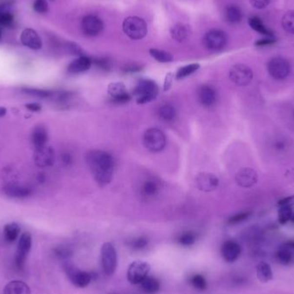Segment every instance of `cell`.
Here are the masks:
<instances>
[{"mask_svg": "<svg viewBox=\"0 0 294 294\" xmlns=\"http://www.w3.org/2000/svg\"><path fill=\"white\" fill-rule=\"evenodd\" d=\"M249 24L251 26V29H254L256 32L260 33V34L268 36V37H273V33L264 25V23L262 22V20L257 17H253V18H250Z\"/></svg>", "mask_w": 294, "mask_h": 294, "instance_id": "f546056e", "label": "cell"}, {"mask_svg": "<svg viewBox=\"0 0 294 294\" xmlns=\"http://www.w3.org/2000/svg\"><path fill=\"white\" fill-rule=\"evenodd\" d=\"M54 256L63 262H68L72 256V250L67 245H59L53 250Z\"/></svg>", "mask_w": 294, "mask_h": 294, "instance_id": "4dcf8cb0", "label": "cell"}, {"mask_svg": "<svg viewBox=\"0 0 294 294\" xmlns=\"http://www.w3.org/2000/svg\"><path fill=\"white\" fill-rule=\"evenodd\" d=\"M235 179L239 186L244 189H249L256 184L258 181V176L255 169L243 168L237 173Z\"/></svg>", "mask_w": 294, "mask_h": 294, "instance_id": "e0dca14e", "label": "cell"}, {"mask_svg": "<svg viewBox=\"0 0 294 294\" xmlns=\"http://www.w3.org/2000/svg\"><path fill=\"white\" fill-rule=\"evenodd\" d=\"M3 192L8 197L16 199L29 197L33 193L31 188L15 183H7L4 185Z\"/></svg>", "mask_w": 294, "mask_h": 294, "instance_id": "2e32d148", "label": "cell"}, {"mask_svg": "<svg viewBox=\"0 0 294 294\" xmlns=\"http://www.w3.org/2000/svg\"><path fill=\"white\" fill-rule=\"evenodd\" d=\"M198 98L205 107H212L217 101V93L212 87L202 85L198 90Z\"/></svg>", "mask_w": 294, "mask_h": 294, "instance_id": "44dd1931", "label": "cell"}, {"mask_svg": "<svg viewBox=\"0 0 294 294\" xmlns=\"http://www.w3.org/2000/svg\"><path fill=\"white\" fill-rule=\"evenodd\" d=\"M275 42V39L273 38V37H267L264 39L259 40L256 42H255V46H258V47H263V46H268V45H271V44L274 43Z\"/></svg>", "mask_w": 294, "mask_h": 294, "instance_id": "681fc988", "label": "cell"}, {"mask_svg": "<svg viewBox=\"0 0 294 294\" xmlns=\"http://www.w3.org/2000/svg\"><path fill=\"white\" fill-rule=\"evenodd\" d=\"M158 84L151 79H141L133 90L137 104H145L154 100L158 94Z\"/></svg>", "mask_w": 294, "mask_h": 294, "instance_id": "3957f363", "label": "cell"}, {"mask_svg": "<svg viewBox=\"0 0 294 294\" xmlns=\"http://www.w3.org/2000/svg\"><path fill=\"white\" fill-rule=\"evenodd\" d=\"M158 115L159 119L163 122H170L176 119V111L171 105L165 104L158 108Z\"/></svg>", "mask_w": 294, "mask_h": 294, "instance_id": "f1b7e54d", "label": "cell"}, {"mask_svg": "<svg viewBox=\"0 0 294 294\" xmlns=\"http://www.w3.org/2000/svg\"><path fill=\"white\" fill-rule=\"evenodd\" d=\"M278 207H288V208H293L294 206V194L291 196L283 198L278 201Z\"/></svg>", "mask_w": 294, "mask_h": 294, "instance_id": "bcb514c9", "label": "cell"}, {"mask_svg": "<svg viewBox=\"0 0 294 294\" xmlns=\"http://www.w3.org/2000/svg\"><path fill=\"white\" fill-rule=\"evenodd\" d=\"M1 37H2V29L0 27V40H1Z\"/></svg>", "mask_w": 294, "mask_h": 294, "instance_id": "6f0895ef", "label": "cell"}, {"mask_svg": "<svg viewBox=\"0 0 294 294\" xmlns=\"http://www.w3.org/2000/svg\"></svg>", "mask_w": 294, "mask_h": 294, "instance_id": "91938a15", "label": "cell"}, {"mask_svg": "<svg viewBox=\"0 0 294 294\" xmlns=\"http://www.w3.org/2000/svg\"><path fill=\"white\" fill-rule=\"evenodd\" d=\"M94 178L100 186L108 185L113 178L115 161L111 154L102 150H91L85 157Z\"/></svg>", "mask_w": 294, "mask_h": 294, "instance_id": "6da1fadb", "label": "cell"}, {"mask_svg": "<svg viewBox=\"0 0 294 294\" xmlns=\"http://www.w3.org/2000/svg\"><path fill=\"white\" fill-rule=\"evenodd\" d=\"M33 7L37 13H41V14L47 13L48 11V4L47 0H36L33 4Z\"/></svg>", "mask_w": 294, "mask_h": 294, "instance_id": "ee69618b", "label": "cell"}, {"mask_svg": "<svg viewBox=\"0 0 294 294\" xmlns=\"http://www.w3.org/2000/svg\"><path fill=\"white\" fill-rule=\"evenodd\" d=\"M140 285L144 294H156L160 290V282L155 277L148 275Z\"/></svg>", "mask_w": 294, "mask_h": 294, "instance_id": "d4e9b609", "label": "cell"}, {"mask_svg": "<svg viewBox=\"0 0 294 294\" xmlns=\"http://www.w3.org/2000/svg\"><path fill=\"white\" fill-rule=\"evenodd\" d=\"M275 259L277 262L280 263L281 265H289L294 261V255L291 251L287 249H281L278 251L275 255Z\"/></svg>", "mask_w": 294, "mask_h": 294, "instance_id": "e575fe53", "label": "cell"}, {"mask_svg": "<svg viewBox=\"0 0 294 294\" xmlns=\"http://www.w3.org/2000/svg\"><path fill=\"white\" fill-rule=\"evenodd\" d=\"M268 71L273 79L283 80L290 75V63L282 57L273 58L268 63Z\"/></svg>", "mask_w": 294, "mask_h": 294, "instance_id": "9c48e42d", "label": "cell"}, {"mask_svg": "<svg viewBox=\"0 0 294 294\" xmlns=\"http://www.w3.org/2000/svg\"><path fill=\"white\" fill-rule=\"evenodd\" d=\"M4 294H31V291L23 281L12 280L4 287Z\"/></svg>", "mask_w": 294, "mask_h": 294, "instance_id": "603a6c76", "label": "cell"}, {"mask_svg": "<svg viewBox=\"0 0 294 294\" xmlns=\"http://www.w3.org/2000/svg\"><path fill=\"white\" fill-rule=\"evenodd\" d=\"M61 161H62V164L64 165V166H71L72 164V155L68 153V152L63 153L61 156Z\"/></svg>", "mask_w": 294, "mask_h": 294, "instance_id": "f907efd6", "label": "cell"}, {"mask_svg": "<svg viewBox=\"0 0 294 294\" xmlns=\"http://www.w3.org/2000/svg\"><path fill=\"white\" fill-rule=\"evenodd\" d=\"M108 92L110 95L112 102L114 104H126L131 99L129 94L126 91L125 84L122 82L109 84L108 86Z\"/></svg>", "mask_w": 294, "mask_h": 294, "instance_id": "9a60e30c", "label": "cell"}, {"mask_svg": "<svg viewBox=\"0 0 294 294\" xmlns=\"http://www.w3.org/2000/svg\"><path fill=\"white\" fill-rule=\"evenodd\" d=\"M6 108H4V107H0V117H2V116H4L5 114H6Z\"/></svg>", "mask_w": 294, "mask_h": 294, "instance_id": "11a10c76", "label": "cell"}, {"mask_svg": "<svg viewBox=\"0 0 294 294\" xmlns=\"http://www.w3.org/2000/svg\"><path fill=\"white\" fill-rule=\"evenodd\" d=\"M26 108L33 112H38L42 109V106L39 104H29L26 105Z\"/></svg>", "mask_w": 294, "mask_h": 294, "instance_id": "f5cc1de1", "label": "cell"}, {"mask_svg": "<svg viewBox=\"0 0 294 294\" xmlns=\"http://www.w3.org/2000/svg\"><path fill=\"white\" fill-rule=\"evenodd\" d=\"M31 140H32L33 146L35 147V149H38L41 147L47 146L48 134H47L46 128L42 126H36L33 131Z\"/></svg>", "mask_w": 294, "mask_h": 294, "instance_id": "cb8c5ba5", "label": "cell"}, {"mask_svg": "<svg viewBox=\"0 0 294 294\" xmlns=\"http://www.w3.org/2000/svg\"><path fill=\"white\" fill-rule=\"evenodd\" d=\"M195 241H196V235L190 231L182 234L177 238L178 244L183 246H192L195 243Z\"/></svg>", "mask_w": 294, "mask_h": 294, "instance_id": "60d3db41", "label": "cell"}, {"mask_svg": "<svg viewBox=\"0 0 294 294\" xmlns=\"http://www.w3.org/2000/svg\"><path fill=\"white\" fill-rule=\"evenodd\" d=\"M241 246L237 242L232 240H228L223 244L221 248V255L226 262L232 263L236 262L238 257L240 256Z\"/></svg>", "mask_w": 294, "mask_h": 294, "instance_id": "ac0fdd59", "label": "cell"}, {"mask_svg": "<svg viewBox=\"0 0 294 294\" xmlns=\"http://www.w3.org/2000/svg\"><path fill=\"white\" fill-rule=\"evenodd\" d=\"M293 217V208L280 207L278 210V220L280 225L287 224Z\"/></svg>", "mask_w": 294, "mask_h": 294, "instance_id": "74e56055", "label": "cell"}, {"mask_svg": "<svg viewBox=\"0 0 294 294\" xmlns=\"http://www.w3.org/2000/svg\"><path fill=\"white\" fill-rule=\"evenodd\" d=\"M63 267L69 280L75 287L84 288L91 282V280H93L94 274L92 273L82 271L69 261L65 262Z\"/></svg>", "mask_w": 294, "mask_h": 294, "instance_id": "5b68a950", "label": "cell"}, {"mask_svg": "<svg viewBox=\"0 0 294 294\" xmlns=\"http://www.w3.org/2000/svg\"><path fill=\"white\" fill-rule=\"evenodd\" d=\"M271 0H250L251 5L256 9H263L267 7Z\"/></svg>", "mask_w": 294, "mask_h": 294, "instance_id": "7dc6e473", "label": "cell"}, {"mask_svg": "<svg viewBox=\"0 0 294 294\" xmlns=\"http://www.w3.org/2000/svg\"><path fill=\"white\" fill-rule=\"evenodd\" d=\"M189 282L194 288H196L198 290L204 291L208 287L207 280H205L204 277L201 274H194L193 276H191Z\"/></svg>", "mask_w": 294, "mask_h": 294, "instance_id": "f35d334b", "label": "cell"}, {"mask_svg": "<svg viewBox=\"0 0 294 294\" xmlns=\"http://www.w3.org/2000/svg\"><path fill=\"white\" fill-rule=\"evenodd\" d=\"M253 72L248 65L237 64L229 72L230 79L238 86H247L253 79Z\"/></svg>", "mask_w": 294, "mask_h": 294, "instance_id": "30bf717a", "label": "cell"}, {"mask_svg": "<svg viewBox=\"0 0 294 294\" xmlns=\"http://www.w3.org/2000/svg\"><path fill=\"white\" fill-rule=\"evenodd\" d=\"M101 261L104 272L107 276L115 273L117 268V252L110 243H104L101 248Z\"/></svg>", "mask_w": 294, "mask_h": 294, "instance_id": "8992f818", "label": "cell"}, {"mask_svg": "<svg viewBox=\"0 0 294 294\" xmlns=\"http://www.w3.org/2000/svg\"><path fill=\"white\" fill-rule=\"evenodd\" d=\"M150 270L151 266L148 262L140 260L132 262L126 273L127 280L133 285H139L149 275Z\"/></svg>", "mask_w": 294, "mask_h": 294, "instance_id": "52a82bcc", "label": "cell"}, {"mask_svg": "<svg viewBox=\"0 0 294 294\" xmlns=\"http://www.w3.org/2000/svg\"><path fill=\"white\" fill-rule=\"evenodd\" d=\"M20 231V226L17 223L7 224L4 228V240L7 243H13L19 237Z\"/></svg>", "mask_w": 294, "mask_h": 294, "instance_id": "83f0119b", "label": "cell"}, {"mask_svg": "<svg viewBox=\"0 0 294 294\" xmlns=\"http://www.w3.org/2000/svg\"><path fill=\"white\" fill-rule=\"evenodd\" d=\"M275 148L278 149V150H283L284 148H285V144L283 142H277L275 144Z\"/></svg>", "mask_w": 294, "mask_h": 294, "instance_id": "db71d44e", "label": "cell"}, {"mask_svg": "<svg viewBox=\"0 0 294 294\" xmlns=\"http://www.w3.org/2000/svg\"><path fill=\"white\" fill-rule=\"evenodd\" d=\"M142 70V66L139 65H126L124 68L123 71L125 72H129V73H133V72H139Z\"/></svg>", "mask_w": 294, "mask_h": 294, "instance_id": "816d5d0a", "label": "cell"}, {"mask_svg": "<svg viewBox=\"0 0 294 294\" xmlns=\"http://www.w3.org/2000/svg\"><path fill=\"white\" fill-rule=\"evenodd\" d=\"M148 238L146 237H139L133 238L128 243L129 247L133 251H141L147 247L148 245Z\"/></svg>", "mask_w": 294, "mask_h": 294, "instance_id": "ab89813d", "label": "cell"}, {"mask_svg": "<svg viewBox=\"0 0 294 294\" xmlns=\"http://www.w3.org/2000/svg\"><path fill=\"white\" fill-rule=\"evenodd\" d=\"M227 35L220 29H212L205 35L203 43L211 51L222 50L227 43Z\"/></svg>", "mask_w": 294, "mask_h": 294, "instance_id": "8fae6325", "label": "cell"}, {"mask_svg": "<svg viewBox=\"0 0 294 294\" xmlns=\"http://www.w3.org/2000/svg\"><path fill=\"white\" fill-rule=\"evenodd\" d=\"M14 23V16L11 12L0 10V26L11 27Z\"/></svg>", "mask_w": 294, "mask_h": 294, "instance_id": "b9f144b4", "label": "cell"}, {"mask_svg": "<svg viewBox=\"0 0 294 294\" xmlns=\"http://www.w3.org/2000/svg\"><path fill=\"white\" fill-rule=\"evenodd\" d=\"M22 90L23 93L28 94L33 97H40V98H52L54 93L50 90L32 89V88H23Z\"/></svg>", "mask_w": 294, "mask_h": 294, "instance_id": "8d00e7d4", "label": "cell"}, {"mask_svg": "<svg viewBox=\"0 0 294 294\" xmlns=\"http://www.w3.org/2000/svg\"><path fill=\"white\" fill-rule=\"evenodd\" d=\"M34 160L36 165L40 168L51 167L55 162V153L54 149L47 146L35 149Z\"/></svg>", "mask_w": 294, "mask_h": 294, "instance_id": "4fadbf2b", "label": "cell"}, {"mask_svg": "<svg viewBox=\"0 0 294 294\" xmlns=\"http://www.w3.org/2000/svg\"><path fill=\"white\" fill-rule=\"evenodd\" d=\"M251 215V212H241V213H237V214L231 216V217L230 218L229 220H228V223H229L230 225H236V224H238V223L245 221L246 219L250 218V216Z\"/></svg>", "mask_w": 294, "mask_h": 294, "instance_id": "7bdbcfd3", "label": "cell"}, {"mask_svg": "<svg viewBox=\"0 0 294 294\" xmlns=\"http://www.w3.org/2000/svg\"><path fill=\"white\" fill-rule=\"evenodd\" d=\"M21 42L23 46L32 50H39L42 47V42L35 29H25L21 34Z\"/></svg>", "mask_w": 294, "mask_h": 294, "instance_id": "d6986e66", "label": "cell"}, {"mask_svg": "<svg viewBox=\"0 0 294 294\" xmlns=\"http://www.w3.org/2000/svg\"><path fill=\"white\" fill-rule=\"evenodd\" d=\"M190 34V27L185 23H176L170 29L171 37L177 42H185L189 37Z\"/></svg>", "mask_w": 294, "mask_h": 294, "instance_id": "7402d4cb", "label": "cell"}, {"mask_svg": "<svg viewBox=\"0 0 294 294\" xmlns=\"http://www.w3.org/2000/svg\"><path fill=\"white\" fill-rule=\"evenodd\" d=\"M283 29L289 34L294 35V11H287L282 18Z\"/></svg>", "mask_w": 294, "mask_h": 294, "instance_id": "d590c367", "label": "cell"}, {"mask_svg": "<svg viewBox=\"0 0 294 294\" xmlns=\"http://www.w3.org/2000/svg\"><path fill=\"white\" fill-rule=\"evenodd\" d=\"M226 22H229L231 24H237L242 21L243 19V13L239 7L236 5H231L227 7L226 10Z\"/></svg>", "mask_w": 294, "mask_h": 294, "instance_id": "4316f807", "label": "cell"}, {"mask_svg": "<svg viewBox=\"0 0 294 294\" xmlns=\"http://www.w3.org/2000/svg\"><path fill=\"white\" fill-rule=\"evenodd\" d=\"M291 220H292V221H293V222L294 223V215H293V217H292V219H291Z\"/></svg>", "mask_w": 294, "mask_h": 294, "instance_id": "680465c9", "label": "cell"}, {"mask_svg": "<svg viewBox=\"0 0 294 294\" xmlns=\"http://www.w3.org/2000/svg\"><path fill=\"white\" fill-rule=\"evenodd\" d=\"M92 65V60L90 58L81 55L72 61L67 67V72L71 74H79L87 72Z\"/></svg>", "mask_w": 294, "mask_h": 294, "instance_id": "ffe728a7", "label": "cell"}, {"mask_svg": "<svg viewBox=\"0 0 294 294\" xmlns=\"http://www.w3.org/2000/svg\"><path fill=\"white\" fill-rule=\"evenodd\" d=\"M199 68H200V64H198V63H193V64L183 66L176 72V79H185L187 77H189L191 74H193L194 72H196Z\"/></svg>", "mask_w": 294, "mask_h": 294, "instance_id": "836d02e7", "label": "cell"}, {"mask_svg": "<svg viewBox=\"0 0 294 294\" xmlns=\"http://www.w3.org/2000/svg\"><path fill=\"white\" fill-rule=\"evenodd\" d=\"M92 63H94L99 68L103 69L104 71L110 70V62L107 59L98 58V59H96V60L92 61Z\"/></svg>", "mask_w": 294, "mask_h": 294, "instance_id": "f6af8a7d", "label": "cell"}, {"mask_svg": "<svg viewBox=\"0 0 294 294\" xmlns=\"http://www.w3.org/2000/svg\"><path fill=\"white\" fill-rule=\"evenodd\" d=\"M32 245V237L29 232H24L21 235L18 241V248L15 255V265L18 270L24 269L26 258Z\"/></svg>", "mask_w": 294, "mask_h": 294, "instance_id": "ba28073f", "label": "cell"}, {"mask_svg": "<svg viewBox=\"0 0 294 294\" xmlns=\"http://www.w3.org/2000/svg\"><path fill=\"white\" fill-rule=\"evenodd\" d=\"M159 191V185L155 180H147L142 186V193L147 197H154Z\"/></svg>", "mask_w": 294, "mask_h": 294, "instance_id": "d6a6232c", "label": "cell"}, {"mask_svg": "<svg viewBox=\"0 0 294 294\" xmlns=\"http://www.w3.org/2000/svg\"><path fill=\"white\" fill-rule=\"evenodd\" d=\"M287 246H289L291 248H294V242H290L287 244Z\"/></svg>", "mask_w": 294, "mask_h": 294, "instance_id": "9f6ffc18", "label": "cell"}, {"mask_svg": "<svg viewBox=\"0 0 294 294\" xmlns=\"http://www.w3.org/2000/svg\"><path fill=\"white\" fill-rule=\"evenodd\" d=\"M143 142L147 150L152 152H159L165 149L167 140L162 130L151 127L147 129L144 134Z\"/></svg>", "mask_w": 294, "mask_h": 294, "instance_id": "277c9868", "label": "cell"}, {"mask_svg": "<svg viewBox=\"0 0 294 294\" xmlns=\"http://www.w3.org/2000/svg\"><path fill=\"white\" fill-rule=\"evenodd\" d=\"M195 183L198 189L203 192H212L215 190L219 184V180L214 174L208 172L200 173L196 178Z\"/></svg>", "mask_w": 294, "mask_h": 294, "instance_id": "5bb4252c", "label": "cell"}, {"mask_svg": "<svg viewBox=\"0 0 294 294\" xmlns=\"http://www.w3.org/2000/svg\"><path fill=\"white\" fill-rule=\"evenodd\" d=\"M104 23L100 18L95 15H87L83 18L81 22V29L84 35L90 37H94L100 35L103 32Z\"/></svg>", "mask_w": 294, "mask_h": 294, "instance_id": "7c38bea8", "label": "cell"}, {"mask_svg": "<svg viewBox=\"0 0 294 294\" xmlns=\"http://www.w3.org/2000/svg\"><path fill=\"white\" fill-rule=\"evenodd\" d=\"M122 29L131 40H141L146 37L148 27L143 18L132 16L127 17L122 22Z\"/></svg>", "mask_w": 294, "mask_h": 294, "instance_id": "7a4b0ae2", "label": "cell"}, {"mask_svg": "<svg viewBox=\"0 0 294 294\" xmlns=\"http://www.w3.org/2000/svg\"><path fill=\"white\" fill-rule=\"evenodd\" d=\"M256 275H257L258 280L262 283L269 282L272 280V269L269 263L265 262H260L256 267Z\"/></svg>", "mask_w": 294, "mask_h": 294, "instance_id": "484cf974", "label": "cell"}, {"mask_svg": "<svg viewBox=\"0 0 294 294\" xmlns=\"http://www.w3.org/2000/svg\"><path fill=\"white\" fill-rule=\"evenodd\" d=\"M173 79H174V76H173L172 72H169L166 77H165V84H164V90L167 91L170 89V87L172 85Z\"/></svg>", "mask_w": 294, "mask_h": 294, "instance_id": "c3c4849f", "label": "cell"}, {"mask_svg": "<svg viewBox=\"0 0 294 294\" xmlns=\"http://www.w3.org/2000/svg\"><path fill=\"white\" fill-rule=\"evenodd\" d=\"M149 54L151 57L160 63H169L174 60V57L170 53L158 48H151L149 50Z\"/></svg>", "mask_w": 294, "mask_h": 294, "instance_id": "1f68e13d", "label": "cell"}]
</instances>
